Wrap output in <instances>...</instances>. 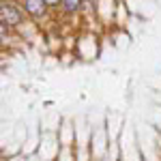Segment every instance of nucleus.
Wrapping results in <instances>:
<instances>
[{
  "mask_svg": "<svg viewBox=\"0 0 161 161\" xmlns=\"http://www.w3.org/2000/svg\"><path fill=\"white\" fill-rule=\"evenodd\" d=\"M0 22H2V26H17V24H22V11H19L15 4L2 2V7H0Z\"/></svg>",
  "mask_w": 161,
  "mask_h": 161,
  "instance_id": "1",
  "label": "nucleus"
},
{
  "mask_svg": "<svg viewBox=\"0 0 161 161\" xmlns=\"http://www.w3.org/2000/svg\"><path fill=\"white\" fill-rule=\"evenodd\" d=\"M24 7H26V13H30L32 17H43L45 11H47L45 0H24Z\"/></svg>",
  "mask_w": 161,
  "mask_h": 161,
  "instance_id": "2",
  "label": "nucleus"
},
{
  "mask_svg": "<svg viewBox=\"0 0 161 161\" xmlns=\"http://www.w3.org/2000/svg\"><path fill=\"white\" fill-rule=\"evenodd\" d=\"M60 4H62V9H64L67 13H73V11H77V9L82 7V0H62Z\"/></svg>",
  "mask_w": 161,
  "mask_h": 161,
  "instance_id": "3",
  "label": "nucleus"
},
{
  "mask_svg": "<svg viewBox=\"0 0 161 161\" xmlns=\"http://www.w3.org/2000/svg\"><path fill=\"white\" fill-rule=\"evenodd\" d=\"M62 0H45V4H47V7H56V4H60Z\"/></svg>",
  "mask_w": 161,
  "mask_h": 161,
  "instance_id": "4",
  "label": "nucleus"
}]
</instances>
